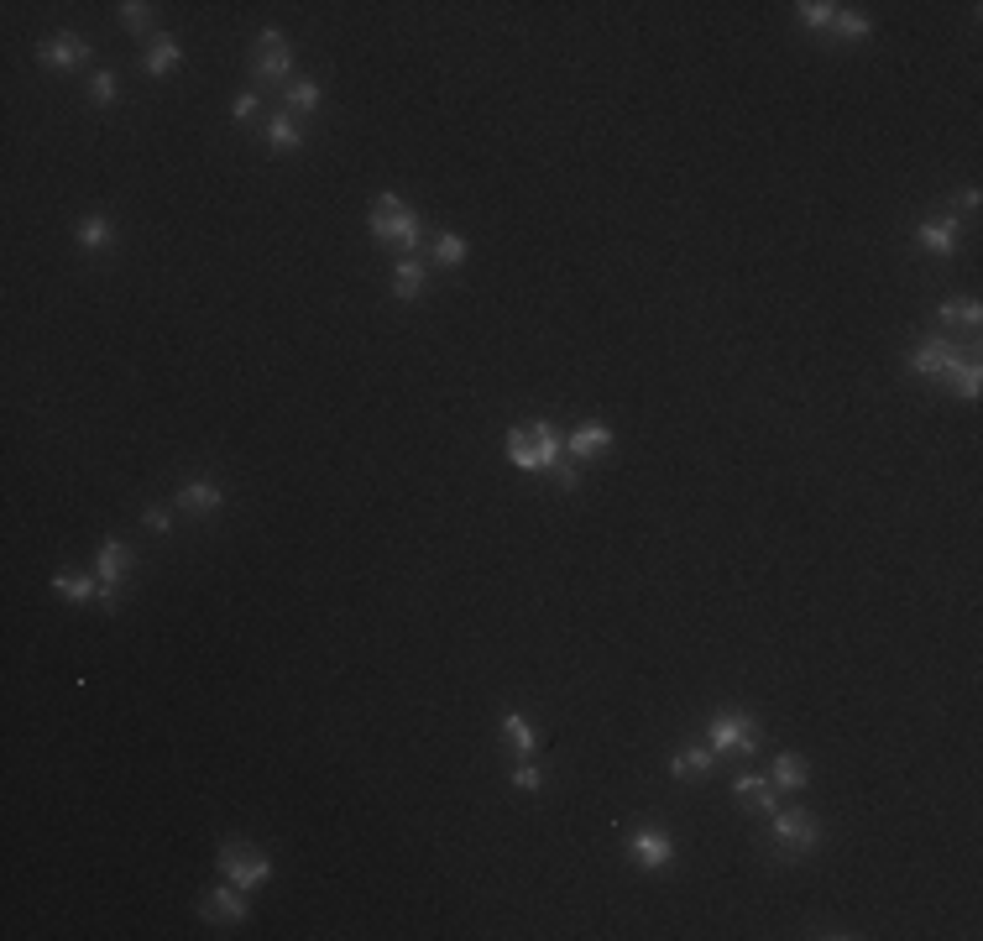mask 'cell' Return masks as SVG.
<instances>
[{
    "label": "cell",
    "instance_id": "6da1fadb",
    "mask_svg": "<svg viewBox=\"0 0 983 941\" xmlns=\"http://www.w3.org/2000/svg\"><path fill=\"white\" fill-rule=\"evenodd\" d=\"M367 231H372L377 246L398 251V262H403V257H414V246H419V215H414V204H403L398 194H377L372 215H367Z\"/></svg>",
    "mask_w": 983,
    "mask_h": 941
},
{
    "label": "cell",
    "instance_id": "7a4b0ae2",
    "mask_svg": "<svg viewBox=\"0 0 983 941\" xmlns=\"http://www.w3.org/2000/svg\"><path fill=\"white\" fill-rule=\"evenodd\" d=\"M508 461L518 471H555L560 466V434L550 419H534V424H513L508 429Z\"/></svg>",
    "mask_w": 983,
    "mask_h": 941
},
{
    "label": "cell",
    "instance_id": "3957f363",
    "mask_svg": "<svg viewBox=\"0 0 983 941\" xmlns=\"http://www.w3.org/2000/svg\"><path fill=\"white\" fill-rule=\"evenodd\" d=\"M706 738H712V753H733V759H753L759 753V727H753L748 711H717L706 722Z\"/></svg>",
    "mask_w": 983,
    "mask_h": 941
},
{
    "label": "cell",
    "instance_id": "277c9868",
    "mask_svg": "<svg viewBox=\"0 0 983 941\" xmlns=\"http://www.w3.org/2000/svg\"><path fill=\"white\" fill-rule=\"evenodd\" d=\"M215 863H220V874L231 879L236 889H257V884L272 879V858L257 853V847H246V842H225Z\"/></svg>",
    "mask_w": 983,
    "mask_h": 941
},
{
    "label": "cell",
    "instance_id": "5b68a950",
    "mask_svg": "<svg viewBox=\"0 0 983 941\" xmlns=\"http://www.w3.org/2000/svg\"><path fill=\"white\" fill-rule=\"evenodd\" d=\"M623 853H628L638 868L659 874V868L675 863V837L665 832V826H633V832L623 837Z\"/></svg>",
    "mask_w": 983,
    "mask_h": 941
},
{
    "label": "cell",
    "instance_id": "8992f818",
    "mask_svg": "<svg viewBox=\"0 0 983 941\" xmlns=\"http://www.w3.org/2000/svg\"><path fill=\"white\" fill-rule=\"evenodd\" d=\"M131 565H136L131 544H121V539H105V544H100V607H105V612L121 607V586H126V576H131Z\"/></svg>",
    "mask_w": 983,
    "mask_h": 941
},
{
    "label": "cell",
    "instance_id": "52a82bcc",
    "mask_svg": "<svg viewBox=\"0 0 983 941\" xmlns=\"http://www.w3.org/2000/svg\"><path fill=\"white\" fill-rule=\"evenodd\" d=\"M251 68H257V79H262V84H272V89H283V84H288L293 53H288V37H283L278 27H267V32L257 37V53H251Z\"/></svg>",
    "mask_w": 983,
    "mask_h": 941
},
{
    "label": "cell",
    "instance_id": "ba28073f",
    "mask_svg": "<svg viewBox=\"0 0 983 941\" xmlns=\"http://www.w3.org/2000/svg\"><path fill=\"white\" fill-rule=\"evenodd\" d=\"M251 915V905H246V889H236L231 879H225L220 889H210L199 900V921H210V926H241Z\"/></svg>",
    "mask_w": 983,
    "mask_h": 941
},
{
    "label": "cell",
    "instance_id": "9c48e42d",
    "mask_svg": "<svg viewBox=\"0 0 983 941\" xmlns=\"http://www.w3.org/2000/svg\"><path fill=\"white\" fill-rule=\"evenodd\" d=\"M774 842H780L785 847V853H811V847L821 842V821L811 816V811H774Z\"/></svg>",
    "mask_w": 983,
    "mask_h": 941
},
{
    "label": "cell",
    "instance_id": "30bf717a",
    "mask_svg": "<svg viewBox=\"0 0 983 941\" xmlns=\"http://www.w3.org/2000/svg\"><path fill=\"white\" fill-rule=\"evenodd\" d=\"M952 366H957V351H952L947 335H926L921 346H916V356H910V372L926 377V382H947Z\"/></svg>",
    "mask_w": 983,
    "mask_h": 941
},
{
    "label": "cell",
    "instance_id": "8fae6325",
    "mask_svg": "<svg viewBox=\"0 0 983 941\" xmlns=\"http://www.w3.org/2000/svg\"><path fill=\"white\" fill-rule=\"evenodd\" d=\"M32 53H37L42 68H79V63L89 58V42L74 37V32H58V37H48V42H37Z\"/></svg>",
    "mask_w": 983,
    "mask_h": 941
},
{
    "label": "cell",
    "instance_id": "7c38bea8",
    "mask_svg": "<svg viewBox=\"0 0 983 941\" xmlns=\"http://www.w3.org/2000/svg\"><path fill=\"white\" fill-rule=\"evenodd\" d=\"M565 450H570V461H597V455H607V450H612V429H607L602 419H586V424L570 429Z\"/></svg>",
    "mask_w": 983,
    "mask_h": 941
},
{
    "label": "cell",
    "instance_id": "4fadbf2b",
    "mask_svg": "<svg viewBox=\"0 0 983 941\" xmlns=\"http://www.w3.org/2000/svg\"><path fill=\"white\" fill-rule=\"evenodd\" d=\"M916 241L931 251V257H952V251H957V220L952 215H926L916 225Z\"/></svg>",
    "mask_w": 983,
    "mask_h": 941
},
{
    "label": "cell",
    "instance_id": "5bb4252c",
    "mask_svg": "<svg viewBox=\"0 0 983 941\" xmlns=\"http://www.w3.org/2000/svg\"><path fill=\"white\" fill-rule=\"evenodd\" d=\"M184 63V48H178V37H168V32H157V37H147V53H142V68L152 79H168L173 68Z\"/></svg>",
    "mask_w": 983,
    "mask_h": 941
},
{
    "label": "cell",
    "instance_id": "9a60e30c",
    "mask_svg": "<svg viewBox=\"0 0 983 941\" xmlns=\"http://www.w3.org/2000/svg\"><path fill=\"white\" fill-rule=\"evenodd\" d=\"M733 795L748 800V811H759V816H774V811H780V800H774V779L738 774V779H733Z\"/></svg>",
    "mask_w": 983,
    "mask_h": 941
},
{
    "label": "cell",
    "instance_id": "2e32d148",
    "mask_svg": "<svg viewBox=\"0 0 983 941\" xmlns=\"http://www.w3.org/2000/svg\"><path fill=\"white\" fill-rule=\"evenodd\" d=\"M502 738H508L513 743V753H518V759H534V748H539V727L529 722V717H523V711H502Z\"/></svg>",
    "mask_w": 983,
    "mask_h": 941
},
{
    "label": "cell",
    "instance_id": "e0dca14e",
    "mask_svg": "<svg viewBox=\"0 0 983 941\" xmlns=\"http://www.w3.org/2000/svg\"><path fill=\"white\" fill-rule=\"evenodd\" d=\"M178 508H184V513H220L225 492L215 487V481H184V487H178Z\"/></svg>",
    "mask_w": 983,
    "mask_h": 941
},
{
    "label": "cell",
    "instance_id": "ac0fdd59",
    "mask_svg": "<svg viewBox=\"0 0 983 941\" xmlns=\"http://www.w3.org/2000/svg\"><path fill=\"white\" fill-rule=\"evenodd\" d=\"M319 100H325V95H319L314 79H288L283 84V110H288V116H314Z\"/></svg>",
    "mask_w": 983,
    "mask_h": 941
},
{
    "label": "cell",
    "instance_id": "d6986e66",
    "mask_svg": "<svg viewBox=\"0 0 983 941\" xmlns=\"http://www.w3.org/2000/svg\"><path fill=\"white\" fill-rule=\"evenodd\" d=\"M74 236H79L84 251H105L110 241H116V220H110V215H84L74 225Z\"/></svg>",
    "mask_w": 983,
    "mask_h": 941
},
{
    "label": "cell",
    "instance_id": "ffe728a7",
    "mask_svg": "<svg viewBox=\"0 0 983 941\" xmlns=\"http://www.w3.org/2000/svg\"><path fill=\"white\" fill-rule=\"evenodd\" d=\"M393 293L403 298V304H419V298H424V262L403 257V262L393 267Z\"/></svg>",
    "mask_w": 983,
    "mask_h": 941
},
{
    "label": "cell",
    "instance_id": "44dd1931",
    "mask_svg": "<svg viewBox=\"0 0 983 941\" xmlns=\"http://www.w3.org/2000/svg\"><path fill=\"white\" fill-rule=\"evenodd\" d=\"M267 147H272V152H299V147H304V131H299V121H293L288 110L267 121Z\"/></svg>",
    "mask_w": 983,
    "mask_h": 941
},
{
    "label": "cell",
    "instance_id": "7402d4cb",
    "mask_svg": "<svg viewBox=\"0 0 983 941\" xmlns=\"http://www.w3.org/2000/svg\"><path fill=\"white\" fill-rule=\"evenodd\" d=\"M670 774L675 779H701V774H712V748H680L675 759H670Z\"/></svg>",
    "mask_w": 983,
    "mask_h": 941
},
{
    "label": "cell",
    "instance_id": "603a6c76",
    "mask_svg": "<svg viewBox=\"0 0 983 941\" xmlns=\"http://www.w3.org/2000/svg\"><path fill=\"white\" fill-rule=\"evenodd\" d=\"M806 779H811V769H806L800 753H780V759H774V785L780 790H806Z\"/></svg>",
    "mask_w": 983,
    "mask_h": 941
},
{
    "label": "cell",
    "instance_id": "cb8c5ba5",
    "mask_svg": "<svg viewBox=\"0 0 983 941\" xmlns=\"http://www.w3.org/2000/svg\"><path fill=\"white\" fill-rule=\"evenodd\" d=\"M936 319H942V325H963V330H978L983 309H978V298H947V304L936 309Z\"/></svg>",
    "mask_w": 983,
    "mask_h": 941
},
{
    "label": "cell",
    "instance_id": "d4e9b609",
    "mask_svg": "<svg viewBox=\"0 0 983 941\" xmlns=\"http://www.w3.org/2000/svg\"><path fill=\"white\" fill-rule=\"evenodd\" d=\"M947 387H952L957 398H968V403H973V398L983 393V372H978V361H957L952 372H947Z\"/></svg>",
    "mask_w": 983,
    "mask_h": 941
},
{
    "label": "cell",
    "instance_id": "484cf974",
    "mask_svg": "<svg viewBox=\"0 0 983 941\" xmlns=\"http://www.w3.org/2000/svg\"><path fill=\"white\" fill-rule=\"evenodd\" d=\"M53 591L63 596V602H89V596H100V586L89 581V576H74V570H63V576H53Z\"/></svg>",
    "mask_w": 983,
    "mask_h": 941
},
{
    "label": "cell",
    "instance_id": "4316f807",
    "mask_svg": "<svg viewBox=\"0 0 983 941\" xmlns=\"http://www.w3.org/2000/svg\"><path fill=\"white\" fill-rule=\"evenodd\" d=\"M795 16H800V27H811V32H821V27H832V16H837V6H832V0H800V6H795Z\"/></svg>",
    "mask_w": 983,
    "mask_h": 941
},
{
    "label": "cell",
    "instance_id": "83f0119b",
    "mask_svg": "<svg viewBox=\"0 0 983 941\" xmlns=\"http://www.w3.org/2000/svg\"><path fill=\"white\" fill-rule=\"evenodd\" d=\"M832 32H837L842 42H858V37H868V32H874V21H868V16H858V11H842V6H837V16H832Z\"/></svg>",
    "mask_w": 983,
    "mask_h": 941
},
{
    "label": "cell",
    "instance_id": "f1b7e54d",
    "mask_svg": "<svg viewBox=\"0 0 983 941\" xmlns=\"http://www.w3.org/2000/svg\"><path fill=\"white\" fill-rule=\"evenodd\" d=\"M116 95H121L116 74H110V68H95V74H89V100H95V105H116Z\"/></svg>",
    "mask_w": 983,
    "mask_h": 941
},
{
    "label": "cell",
    "instance_id": "f546056e",
    "mask_svg": "<svg viewBox=\"0 0 983 941\" xmlns=\"http://www.w3.org/2000/svg\"><path fill=\"white\" fill-rule=\"evenodd\" d=\"M434 262H440V267H461L466 262V241L461 236H440V241H434Z\"/></svg>",
    "mask_w": 983,
    "mask_h": 941
},
{
    "label": "cell",
    "instance_id": "4dcf8cb0",
    "mask_svg": "<svg viewBox=\"0 0 983 941\" xmlns=\"http://www.w3.org/2000/svg\"><path fill=\"white\" fill-rule=\"evenodd\" d=\"M116 11H121V21H126L131 32H147L152 27V6H142V0H126V6H116Z\"/></svg>",
    "mask_w": 983,
    "mask_h": 941
},
{
    "label": "cell",
    "instance_id": "1f68e13d",
    "mask_svg": "<svg viewBox=\"0 0 983 941\" xmlns=\"http://www.w3.org/2000/svg\"><path fill=\"white\" fill-rule=\"evenodd\" d=\"M513 785H518V790H539V785H544V769H539V764H518V769H513Z\"/></svg>",
    "mask_w": 983,
    "mask_h": 941
},
{
    "label": "cell",
    "instance_id": "d6a6232c",
    "mask_svg": "<svg viewBox=\"0 0 983 941\" xmlns=\"http://www.w3.org/2000/svg\"><path fill=\"white\" fill-rule=\"evenodd\" d=\"M231 116H236V121H251V116H257V95H251V89H241V95H236Z\"/></svg>",
    "mask_w": 983,
    "mask_h": 941
},
{
    "label": "cell",
    "instance_id": "836d02e7",
    "mask_svg": "<svg viewBox=\"0 0 983 941\" xmlns=\"http://www.w3.org/2000/svg\"><path fill=\"white\" fill-rule=\"evenodd\" d=\"M142 523H147L152 534H168V523H173V518H168V508H157V502H152V508L142 513Z\"/></svg>",
    "mask_w": 983,
    "mask_h": 941
},
{
    "label": "cell",
    "instance_id": "e575fe53",
    "mask_svg": "<svg viewBox=\"0 0 983 941\" xmlns=\"http://www.w3.org/2000/svg\"><path fill=\"white\" fill-rule=\"evenodd\" d=\"M555 481H560L565 492H576V487H581V471H576V466H555Z\"/></svg>",
    "mask_w": 983,
    "mask_h": 941
}]
</instances>
